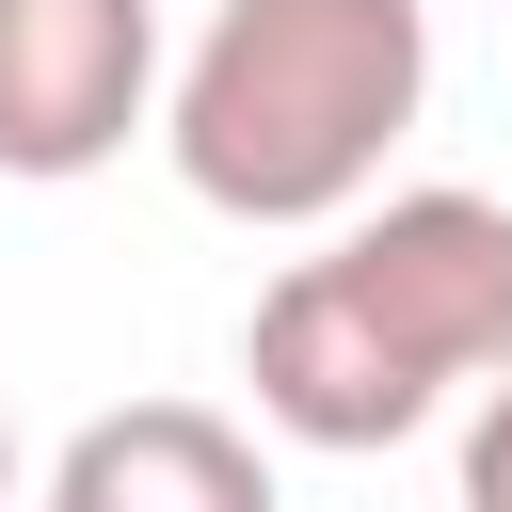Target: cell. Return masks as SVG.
Segmentation results:
<instances>
[{"label": "cell", "mask_w": 512, "mask_h": 512, "mask_svg": "<svg viewBox=\"0 0 512 512\" xmlns=\"http://www.w3.org/2000/svg\"><path fill=\"white\" fill-rule=\"evenodd\" d=\"M512 368V208L496 192H384L320 256L256 288L240 384L288 448H400L448 384Z\"/></svg>", "instance_id": "6da1fadb"}, {"label": "cell", "mask_w": 512, "mask_h": 512, "mask_svg": "<svg viewBox=\"0 0 512 512\" xmlns=\"http://www.w3.org/2000/svg\"><path fill=\"white\" fill-rule=\"evenodd\" d=\"M432 96L416 0H224L176 64V176L224 224H352Z\"/></svg>", "instance_id": "7a4b0ae2"}, {"label": "cell", "mask_w": 512, "mask_h": 512, "mask_svg": "<svg viewBox=\"0 0 512 512\" xmlns=\"http://www.w3.org/2000/svg\"><path fill=\"white\" fill-rule=\"evenodd\" d=\"M160 96V0H0V176H96Z\"/></svg>", "instance_id": "3957f363"}, {"label": "cell", "mask_w": 512, "mask_h": 512, "mask_svg": "<svg viewBox=\"0 0 512 512\" xmlns=\"http://www.w3.org/2000/svg\"><path fill=\"white\" fill-rule=\"evenodd\" d=\"M48 512H288V496H272V464H256L240 416H208V400H112V416L64 432Z\"/></svg>", "instance_id": "277c9868"}, {"label": "cell", "mask_w": 512, "mask_h": 512, "mask_svg": "<svg viewBox=\"0 0 512 512\" xmlns=\"http://www.w3.org/2000/svg\"><path fill=\"white\" fill-rule=\"evenodd\" d=\"M464 512H512V368H496L480 416H464Z\"/></svg>", "instance_id": "5b68a950"}, {"label": "cell", "mask_w": 512, "mask_h": 512, "mask_svg": "<svg viewBox=\"0 0 512 512\" xmlns=\"http://www.w3.org/2000/svg\"><path fill=\"white\" fill-rule=\"evenodd\" d=\"M0 496H16V432H0Z\"/></svg>", "instance_id": "8992f818"}]
</instances>
